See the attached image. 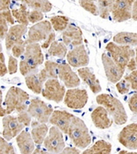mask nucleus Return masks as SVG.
<instances>
[{
    "instance_id": "obj_29",
    "label": "nucleus",
    "mask_w": 137,
    "mask_h": 154,
    "mask_svg": "<svg viewBox=\"0 0 137 154\" xmlns=\"http://www.w3.org/2000/svg\"><path fill=\"white\" fill-rule=\"evenodd\" d=\"M28 8L41 13H48L52 9V4L46 0H24Z\"/></svg>"
},
{
    "instance_id": "obj_49",
    "label": "nucleus",
    "mask_w": 137,
    "mask_h": 154,
    "mask_svg": "<svg viewBox=\"0 0 137 154\" xmlns=\"http://www.w3.org/2000/svg\"><path fill=\"white\" fill-rule=\"evenodd\" d=\"M132 19L135 21H137V1H134L132 7Z\"/></svg>"
},
{
    "instance_id": "obj_28",
    "label": "nucleus",
    "mask_w": 137,
    "mask_h": 154,
    "mask_svg": "<svg viewBox=\"0 0 137 154\" xmlns=\"http://www.w3.org/2000/svg\"><path fill=\"white\" fill-rule=\"evenodd\" d=\"M112 145L104 140H99L90 147L83 152L82 154H110Z\"/></svg>"
},
{
    "instance_id": "obj_31",
    "label": "nucleus",
    "mask_w": 137,
    "mask_h": 154,
    "mask_svg": "<svg viewBox=\"0 0 137 154\" xmlns=\"http://www.w3.org/2000/svg\"><path fill=\"white\" fill-rule=\"evenodd\" d=\"M50 22L56 31L63 32L69 25V19L64 15H56L50 18Z\"/></svg>"
},
{
    "instance_id": "obj_15",
    "label": "nucleus",
    "mask_w": 137,
    "mask_h": 154,
    "mask_svg": "<svg viewBox=\"0 0 137 154\" xmlns=\"http://www.w3.org/2000/svg\"><path fill=\"white\" fill-rule=\"evenodd\" d=\"M67 60L72 67H85L89 63V57L84 45H80L72 48L67 52Z\"/></svg>"
},
{
    "instance_id": "obj_8",
    "label": "nucleus",
    "mask_w": 137,
    "mask_h": 154,
    "mask_svg": "<svg viewBox=\"0 0 137 154\" xmlns=\"http://www.w3.org/2000/svg\"><path fill=\"white\" fill-rule=\"evenodd\" d=\"M64 104L72 109H81L87 104L88 94L84 88H69L64 97Z\"/></svg>"
},
{
    "instance_id": "obj_2",
    "label": "nucleus",
    "mask_w": 137,
    "mask_h": 154,
    "mask_svg": "<svg viewBox=\"0 0 137 154\" xmlns=\"http://www.w3.org/2000/svg\"><path fill=\"white\" fill-rule=\"evenodd\" d=\"M29 95L20 88L11 87L7 92L4 100L6 115H10L13 112L18 114L26 111L28 109Z\"/></svg>"
},
{
    "instance_id": "obj_27",
    "label": "nucleus",
    "mask_w": 137,
    "mask_h": 154,
    "mask_svg": "<svg viewBox=\"0 0 137 154\" xmlns=\"http://www.w3.org/2000/svg\"><path fill=\"white\" fill-rule=\"evenodd\" d=\"M13 17L15 20L19 23V25H24L28 26L29 25V11L28 10V6L21 1L20 7L17 8H13L11 10Z\"/></svg>"
},
{
    "instance_id": "obj_35",
    "label": "nucleus",
    "mask_w": 137,
    "mask_h": 154,
    "mask_svg": "<svg viewBox=\"0 0 137 154\" xmlns=\"http://www.w3.org/2000/svg\"><path fill=\"white\" fill-rule=\"evenodd\" d=\"M0 154H15L12 144L2 137H0Z\"/></svg>"
},
{
    "instance_id": "obj_16",
    "label": "nucleus",
    "mask_w": 137,
    "mask_h": 154,
    "mask_svg": "<svg viewBox=\"0 0 137 154\" xmlns=\"http://www.w3.org/2000/svg\"><path fill=\"white\" fill-rule=\"evenodd\" d=\"M48 79L49 78L46 70L45 68H43L41 71H36L27 75L25 77V80L26 86L29 90H31L36 94H41L44 84Z\"/></svg>"
},
{
    "instance_id": "obj_4",
    "label": "nucleus",
    "mask_w": 137,
    "mask_h": 154,
    "mask_svg": "<svg viewBox=\"0 0 137 154\" xmlns=\"http://www.w3.org/2000/svg\"><path fill=\"white\" fill-rule=\"evenodd\" d=\"M105 49L114 63L124 70H125L129 60L135 56V51L130 46H121L114 42H108Z\"/></svg>"
},
{
    "instance_id": "obj_9",
    "label": "nucleus",
    "mask_w": 137,
    "mask_h": 154,
    "mask_svg": "<svg viewBox=\"0 0 137 154\" xmlns=\"http://www.w3.org/2000/svg\"><path fill=\"white\" fill-rule=\"evenodd\" d=\"M52 32V26L50 21L43 20L29 28L28 36L25 40L26 44H35L46 41L48 35Z\"/></svg>"
},
{
    "instance_id": "obj_18",
    "label": "nucleus",
    "mask_w": 137,
    "mask_h": 154,
    "mask_svg": "<svg viewBox=\"0 0 137 154\" xmlns=\"http://www.w3.org/2000/svg\"><path fill=\"white\" fill-rule=\"evenodd\" d=\"M73 115L67 112L66 110H54L51 114L49 122L53 126L57 127L60 131H62V133L67 134L68 130L70 127L71 121L73 118Z\"/></svg>"
},
{
    "instance_id": "obj_37",
    "label": "nucleus",
    "mask_w": 137,
    "mask_h": 154,
    "mask_svg": "<svg viewBox=\"0 0 137 154\" xmlns=\"http://www.w3.org/2000/svg\"><path fill=\"white\" fill-rule=\"evenodd\" d=\"M116 88L120 94H125L129 93V89L131 88V87H130V84H129V82L124 79H121L120 82H118L116 83Z\"/></svg>"
},
{
    "instance_id": "obj_6",
    "label": "nucleus",
    "mask_w": 137,
    "mask_h": 154,
    "mask_svg": "<svg viewBox=\"0 0 137 154\" xmlns=\"http://www.w3.org/2000/svg\"><path fill=\"white\" fill-rule=\"evenodd\" d=\"M43 145L46 150L51 154L60 153L66 147L62 131L56 126L50 127Z\"/></svg>"
},
{
    "instance_id": "obj_26",
    "label": "nucleus",
    "mask_w": 137,
    "mask_h": 154,
    "mask_svg": "<svg viewBox=\"0 0 137 154\" xmlns=\"http://www.w3.org/2000/svg\"><path fill=\"white\" fill-rule=\"evenodd\" d=\"M15 20L13 17L11 10L0 12V39L4 40L8 31V25H14Z\"/></svg>"
},
{
    "instance_id": "obj_21",
    "label": "nucleus",
    "mask_w": 137,
    "mask_h": 154,
    "mask_svg": "<svg viewBox=\"0 0 137 154\" xmlns=\"http://www.w3.org/2000/svg\"><path fill=\"white\" fill-rule=\"evenodd\" d=\"M91 119L94 125L100 130L108 129L114 122V121L108 117V111L103 106H99L93 110L91 113Z\"/></svg>"
},
{
    "instance_id": "obj_25",
    "label": "nucleus",
    "mask_w": 137,
    "mask_h": 154,
    "mask_svg": "<svg viewBox=\"0 0 137 154\" xmlns=\"http://www.w3.org/2000/svg\"><path fill=\"white\" fill-rule=\"evenodd\" d=\"M113 41L115 44L121 46H137V33L120 32L114 36Z\"/></svg>"
},
{
    "instance_id": "obj_39",
    "label": "nucleus",
    "mask_w": 137,
    "mask_h": 154,
    "mask_svg": "<svg viewBox=\"0 0 137 154\" xmlns=\"http://www.w3.org/2000/svg\"><path fill=\"white\" fill-rule=\"evenodd\" d=\"M44 19V14L43 13L40 12V11H36V10H31L29 11V22L32 23V24H37L39 22L43 21Z\"/></svg>"
},
{
    "instance_id": "obj_3",
    "label": "nucleus",
    "mask_w": 137,
    "mask_h": 154,
    "mask_svg": "<svg viewBox=\"0 0 137 154\" xmlns=\"http://www.w3.org/2000/svg\"><path fill=\"white\" fill-rule=\"evenodd\" d=\"M67 135L75 146L82 149L89 146L92 142L91 136L86 124L82 119L75 116L72 119Z\"/></svg>"
},
{
    "instance_id": "obj_32",
    "label": "nucleus",
    "mask_w": 137,
    "mask_h": 154,
    "mask_svg": "<svg viewBox=\"0 0 137 154\" xmlns=\"http://www.w3.org/2000/svg\"><path fill=\"white\" fill-rule=\"evenodd\" d=\"M96 4L99 8V15L102 19H108L111 14L114 1L113 0H104L96 1Z\"/></svg>"
},
{
    "instance_id": "obj_17",
    "label": "nucleus",
    "mask_w": 137,
    "mask_h": 154,
    "mask_svg": "<svg viewBox=\"0 0 137 154\" xmlns=\"http://www.w3.org/2000/svg\"><path fill=\"white\" fill-rule=\"evenodd\" d=\"M58 78L69 88L78 87L81 83L78 75L72 70L68 63H58Z\"/></svg>"
},
{
    "instance_id": "obj_45",
    "label": "nucleus",
    "mask_w": 137,
    "mask_h": 154,
    "mask_svg": "<svg viewBox=\"0 0 137 154\" xmlns=\"http://www.w3.org/2000/svg\"><path fill=\"white\" fill-rule=\"evenodd\" d=\"M58 154H80V151L76 147H65L60 153Z\"/></svg>"
},
{
    "instance_id": "obj_38",
    "label": "nucleus",
    "mask_w": 137,
    "mask_h": 154,
    "mask_svg": "<svg viewBox=\"0 0 137 154\" xmlns=\"http://www.w3.org/2000/svg\"><path fill=\"white\" fill-rule=\"evenodd\" d=\"M17 118H18L19 121L25 127H28V126L31 125V122H32L31 116H29V114L27 111H23V112L19 113L18 116H17Z\"/></svg>"
},
{
    "instance_id": "obj_5",
    "label": "nucleus",
    "mask_w": 137,
    "mask_h": 154,
    "mask_svg": "<svg viewBox=\"0 0 137 154\" xmlns=\"http://www.w3.org/2000/svg\"><path fill=\"white\" fill-rule=\"evenodd\" d=\"M26 111L29 113L30 116L35 118V121L42 124H46L49 122L51 114L54 110L50 105H48L43 100L35 98L30 100Z\"/></svg>"
},
{
    "instance_id": "obj_34",
    "label": "nucleus",
    "mask_w": 137,
    "mask_h": 154,
    "mask_svg": "<svg viewBox=\"0 0 137 154\" xmlns=\"http://www.w3.org/2000/svg\"><path fill=\"white\" fill-rule=\"evenodd\" d=\"M79 4L83 9L92 14L93 15H99V8L96 4V1H80Z\"/></svg>"
},
{
    "instance_id": "obj_14",
    "label": "nucleus",
    "mask_w": 137,
    "mask_h": 154,
    "mask_svg": "<svg viewBox=\"0 0 137 154\" xmlns=\"http://www.w3.org/2000/svg\"><path fill=\"white\" fill-rule=\"evenodd\" d=\"M118 141L129 150L137 149V123L126 125L118 135Z\"/></svg>"
},
{
    "instance_id": "obj_33",
    "label": "nucleus",
    "mask_w": 137,
    "mask_h": 154,
    "mask_svg": "<svg viewBox=\"0 0 137 154\" xmlns=\"http://www.w3.org/2000/svg\"><path fill=\"white\" fill-rule=\"evenodd\" d=\"M45 70L50 79H57L58 78V63L52 61H46L45 63Z\"/></svg>"
},
{
    "instance_id": "obj_52",
    "label": "nucleus",
    "mask_w": 137,
    "mask_h": 154,
    "mask_svg": "<svg viewBox=\"0 0 137 154\" xmlns=\"http://www.w3.org/2000/svg\"><path fill=\"white\" fill-rule=\"evenodd\" d=\"M135 61H136V63H137V46H136V48H135Z\"/></svg>"
},
{
    "instance_id": "obj_23",
    "label": "nucleus",
    "mask_w": 137,
    "mask_h": 154,
    "mask_svg": "<svg viewBox=\"0 0 137 154\" xmlns=\"http://www.w3.org/2000/svg\"><path fill=\"white\" fill-rule=\"evenodd\" d=\"M16 142L21 154H32L35 151V142L31 134L22 131L16 137Z\"/></svg>"
},
{
    "instance_id": "obj_41",
    "label": "nucleus",
    "mask_w": 137,
    "mask_h": 154,
    "mask_svg": "<svg viewBox=\"0 0 137 154\" xmlns=\"http://www.w3.org/2000/svg\"><path fill=\"white\" fill-rule=\"evenodd\" d=\"M125 79L129 82L130 87L133 90L137 91V69L135 71L132 72L129 74L125 76Z\"/></svg>"
},
{
    "instance_id": "obj_50",
    "label": "nucleus",
    "mask_w": 137,
    "mask_h": 154,
    "mask_svg": "<svg viewBox=\"0 0 137 154\" xmlns=\"http://www.w3.org/2000/svg\"><path fill=\"white\" fill-rule=\"evenodd\" d=\"M32 154H51L49 152H47L46 150H43L41 148H36L35 149L34 152Z\"/></svg>"
},
{
    "instance_id": "obj_19",
    "label": "nucleus",
    "mask_w": 137,
    "mask_h": 154,
    "mask_svg": "<svg viewBox=\"0 0 137 154\" xmlns=\"http://www.w3.org/2000/svg\"><path fill=\"white\" fill-rule=\"evenodd\" d=\"M62 42L67 46H72L73 48L83 45V32L81 29L72 24H69L62 32Z\"/></svg>"
},
{
    "instance_id": "obj_43",
    "label": "nucleus",
    "mask_w": 137,
    "mask_h": 154,
    "mask_svg": "<svg viewBox=\"0 0 137 154\" xmlns=\"http://www.w3.org/2000/svg\"><path fill=\"white\" fill-rule=\"evenodd\" d=\"M8 73V67L5 65V57L3 51L0 52V78Z\"/></svg>"
},
{
    "instance_id": "obj_48",
    "label": "nucleus",
    "mask_w": 137,
    "mask_h": 154,
    "mask_svg": "<svg viewBox=\"0 0 137 154\" xmlns=\"http://www.w3.org/2000/svg\"><path fill=\"white\" fill-rule=\"evenodd\" d=\"M6 115V110L3 107V94L0 89V117H4Z\"/></svg>"
},
{
    "instance_id": "obj_47",
    "label": "nucleus",
    "mask_w": 137,
    "mask_h": 154,
    "mask_svg": "<svg viewBox=\"0 0 137 154\" xmlns=\"http://www.w3.org/2000/svg\"><path fill=\"white\" fill-rule=\"evenodd\" d=\"M11 2L8 0H0V12L9 10V6Z\"/></svg>"
},
{
    "instance_id": "obj_42",
    "label": "nucleus",
    "mask_w": 137,
    "mask_h": 154,
    "mask_svg": "<svg viewBox=\"0 0 137 154\" xmlns=\"http://www.w3.org/2000/svg\"><path fill=\"white\" fill-rule=\"evenodd\" d=\"M128 105H129L130 111L134 113L135 116H137V93L130 96L129 102H128Z\"/></svg>"
},
{
    "instance_id": "obj_1",
    "label": "nucleus",
    "mask_w": 137,
    "mask_h": 154,
    "mask_svg": "<svg viewBox=\"0 0 137 154\" xmlns=\"http://www.w3.org/2000/svg\"><path fill=\"white\" fill-rule=\"evenodd\" d=\"M96 101L108 111L115 124L121 125L127 122L128 116L125 107L117 98L108 94H101L96 97Z\"/></svg>"
},
{
    "instance_id": "obj_24",
    "label": "nucleus",
    "mask_w": 137,
    "mask_h": 154,
    "mask_svg": "<svg viewBox=\"0 0 137 154\" xmlns=\"http://www.w3.org/2000/svg\"><path fill=\"white\" fill-rule=\"evenodd\" d=\"M31 137L34 142L37 145H41L48 135L49 128L46 124H42L37 121H32L31 122Z\"/></svg>"
},
{
    "instance_id": "obj_46",
    "label": "nucleus",
    "mask_w": 137,
    "mask_h": 154,
    "mask_svg": "<svg viewBox=\"0 0 137 154\" xmlns=\"http://www.w3.org/2000/svg\"><path fill=\"white\" fill-rule=\"evenodd\" d=\"M126 68H127V70L130 72H132L136 70L137 63H136V61H135V57H133V58H131L130 60H129V62L128 63V64H127V67H126Z\"/></svg>"
},
{
    "instance_id": "obj_7",
    "label": "nucleus",
    "mask_w": 137,
    "mask_h": 154,
    "mask_svg": "<svg viewBox=\"0 0 137 154\" xmlns=\"http://www.w3.org/2000/svg\"><path fill=\"white\" fill-rule=\"evenodd\" d=\"M66 92L65 86L61 84L57 79H50L44 84L41 94L46 100H51L55 103H60L64 100Z\"/></svg>"
},
{
    "instance_id": "obj_51",
    "label": "nucleus",
    "mask_w": 137,
    "mask_h": 154,
    "mask_svg": "<svg viewBox=\"0 0 137 154\" xmlns=\"http://www.w3.org/2000/svg\"><path fill=\"white\" fill-rule=\"evenodd\" d=\"M119 154H137V152H127V151H120Z\"/></svg>"
},
{
    "instance_id": "obj_30",
    "label": "nucleus",
    "mask_w": 137,
    "mask_h": 154,
    "mask_svg": "<svg viewBox=\"0 0 137 154\" xmlns=\"http://www.w3.org/2000/svg\"><path fill=\"white\" fill-rule=\"evenodd\" d=\"M48 55L59 58H64L67 55V46L63 42L55 41L48 49Z\"/></svg>"
},
{
    "instance_id": "obj_22",
    "label": "nucleus",
    "mask_w": 137,
    "mask_h": 154,
    "mask_svg": "<svg viewBox=\"0 0 137 154\" xmlns=\"http://www.w3.org/2000/svg\"><path fill=\"white\" fill-rule=\"evenodd\" d=\"M78 76L88 85L89 88L93 94H99L102 91L99 79L96 78L95 74L91 71L89 67H81L78 70Z\"/></svg>"
},
{
    "instance_id": "obj_53",
    "label": "nucleus",
    "mask_w": 137,
    "mask_h": 154,
    "mask_svg": "<svg viewBox=\"0 0 137 154\" xmlns=\"http://www.w3.org/2000/svg\"><path fill=\"white\" fill-rule=\"evenodd\" d=\"M1 51H2V45L0 44V52H1Z\"/></svg>"
},
{
    "instance_id": "obj_20",
    "label": "nucleus",
    "mask_w": 137,
    "mask_h": 154,
    "mask_svg": "<svg viewBox=\"0 0 137 154\" xmlns=\"http://www.w3.org/2000/svg\"><path fill=\"white\" fill-rule=\"evenodd\" d=\"M27 26L24 25H14L11 26L8 29V34L5 37V46L6 50L10 51L13 46L17 43L23 41V37L27 32Z\"/></svg>"
},
{
    "instance_id": "obj_10",
    "label": "nucleus",
    "mask_w": 137,
    "mask_h": 154,
    "mask_svg": "<svg viewBox=\"0 0 137 154\" xmlns=\"http://www.w3.org/2000/svg\"><path fill=\"white\" fill-rule=\"evenodd\" d=\"M132 0H115L114 1L111 14L114 22L121 23L132 19Z\"/></svg>"
},
{
    "instance_id": "obj_11",
    "label": "nucleus",
    "mask_w": 137,
    "mask_h": 154,
    "mask_svg": "<svg viewBox=\"0 0 137 154\" xmlns=\"http://www.w3.org/2000/svg\"><path fill=\"white\" fill-rule=\"evenodd\" d=\"M41 49L39 43L28 44L25 48L23 61L35 71H37L38 67L44 63V55Z\"/></svg>"
},
{
    "instance_id": "obj_13",
    "label": "nucleus",
    "mask_w": 137,
    "mask_h": 154,
    "mask_svg": "<svg viewBox=\"0 0 137 154\" xmlns=\"http://www.w3.org/2000/svg\"><path fill=\"white\" fill-rule=\"evenodd\" d=\"M3 137L6 141H11L13 138L16 137L22 131H24V125L19 121L17 116L10 115L3 117Z\"/></svg>"
},
{
    "instance_id": "obj_44",
    "label": "nucleus",
    "mask_w": 137,
    "mask_h": 154,
    "mask_svg": "<svg viewBox=\"0 0 137 154\" xmlns=\"http://www.w3.org/2000/svg\"><path fill=\"white\" fill-rule=\"evenodd\" d=\"M56 41V34L54 32H51V33L48 35V37L46 38V41H44L42 43L41 46L42 49H47L50 46V45Z\"/></svg>"
},
{
    "instance_id": "obj_36",
    "label": "nucleus",
    "mask_w": 137,
    "mask_h": 154,
    "mask_svg": "<svg viewBox=\"0 0 137 154\" xmlns=\"http://www.w3.org/2000/svg\"><path fill=\"white\" fill-rule=\"evenodd\" d=\"M26 46H27V44H26V42L24 40L22 42L17 43L16 45H14V46H13L12 49H11L13 57H14L15 58H18V57H21L22 55L25 54Z\"/></svg>"
},
{
    "instance_id": "obj_40",
    "label": "nucleus",
    "mask_w": 137,
    "mask_h": 154,
    "mask_svg": "<svg viewBox=\"0 0 137 154\" xmlns=\"http://www.w3.org/2000/svg\"><path fill=\"white\" fill-rule=\"evenodd\" d=\"M18 71V60L12 55H9L8 57V72L12 75L16 73Z\"/></svg>"
},
{
    "instance_id": "obj_12",
    "label": "nucleus",
    "mask_w": 137,
    "mask_h": 154,
    "mask_svg": "<svg viewBox=\"0 0 137 154\" xmlns=\"http://www.w3.org/2000/svg\"><path fill=\"white\" fill-rule=\"evenodd\" d=\"M102 63L104 65L105 75L108 81L112 83H117L120 82L125 70L119 67L107 53L102 54Z\"/></svg>"
}]
</instances>
